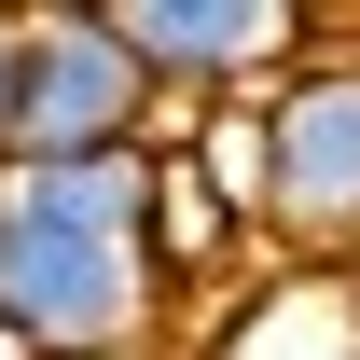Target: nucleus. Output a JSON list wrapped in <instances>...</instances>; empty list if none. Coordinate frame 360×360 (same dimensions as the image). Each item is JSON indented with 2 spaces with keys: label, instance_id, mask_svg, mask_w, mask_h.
Wrapping results in <instances>:
<instances>
[{
  "label": "nucleus",
  "instance_id": "obj_1",
  "mask_svg": "<svg viewBox=\"0 0 360 360\" xmlns=\"http://www.w3.org/2000/svg\"><path fill=\"white\" fill-rule=\"evenodd\" d=\"M167 264H153V153L97 167H0V333L42 360H167Z\"/></svg>",
  "mask_w": 360,
  "mask_h": 360
},
{
  "label": "nucleus",
  "instance_id": "obj_2",
  "mask_svg": "<svg viewBox=\"0 0 360 360\" xmlns=\"http://www.w3.org/2000/svg\"><path fill=\"white\" fill-rule=\"evenodd\" d=\"M167 97L125 56L111 0H28V42H14V153L0 167H97V153H153Z\"/></svg>",
  "mask_w": 360,
  "mask_h": 360
},
{
  "label": "nucleus",
  "instance_id": "obj_3",
  "mask_svg": "<svg viewBox=\"0 0 360 360\" xmlns=\"http://www.w3.org/2000/svg\"><path fill=\"white\" fill-rule=\"evenodd\" d=\"M264 264H360V28L264 97Z\"/></svg>",
  "mask_w": 360,
  "mask_h": 360
},
{
  "label": "nucleus",
  "instance_id": "obj_4",
  "mask_svg": "<svg viewBox=\"0 0 360 360\" xmlns=\"http://www.w3.org/2000/svg\"><path fill=\"white\" fill-rule=\"evenodd\" d=\"M111 28L167 97V139L208 111H264L319 56V14H291V0H111Z\"/></svg>",
  "mask_w": 360,
  "mask_h": 360
},
{
  "label": "nucleus",
  "instance_id": "obj_5",
  "mask_svg": "<svg viewBox=\"0 0 360 360\" xmlns=\"http://www.w3.org/2000/svg\"><path fill=\"white\" fill-rule=\"evenodd\" d=\"M167 360H360V264H264Z\"/></svg>",
  "mask_w": 360,
  "mask_h": 360
},
{
  "label": "nucleus",
  "instance_id": "obj_6",
  "mask_svg": "<svg viewBox=\"0 0 360 360\" xmlns=\"http://www.w3.org/2000/svg\"><path fill=\"white\" fill-rule=\"evenodd\" d=\"M14 42H28V0H0V153H14Z\"/></svg>",
  "mask_w": 360,
  "mask_h": 360
},
{
  "label": "nucleus",
  "instance_id": "obj_7",
  "mask_svg": "<svg viewBox=\"0 0 360 360\" xmlns=\"http://www.w3.org/2000/svg\"><path fill=\"white\" fill-rule=\"evenodd\" d=\"M0 360H42V347H28V333H0Z\"/></svg>",
  "mask_w": 360,
  "mask_h": 360
}]
</instances>
